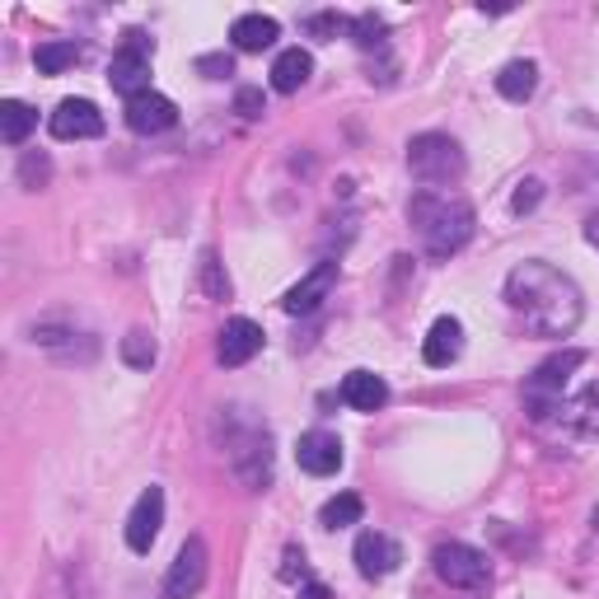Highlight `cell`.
<instances>
[{"instance_id": "obj_14", "label": "cell", "mask_w": 599, "mask_h": 599, "mask_svg": "<svg viewBox=\"0 0 599 599\" xmlns=\"http://www.w3.org/2000/svg\"><path fill=\"white\" fill-rule=\"evenodd\" d=\"M258 352H262V328L254 319H230L220 328V342H216L220 366H248Z\"/></svg>"}, {"instance_id": "obj_9", "label": "cell", "mask_w": 599, "mask_h": 599, "mask_svg": "<svg viewBox=\"0 0 599 599\" xmlns=\"http://www.w3.org/2000/svg\"><path fill=\"white\" fill-rule=\"evenodd\" d=\"M352 558H356V572L366 576V580H384V576L399 572L403 548H399V539H389V534H380V529H366V534H360V539H356Z\"/></svg>"}, {"instance_id": "obj_28", "label": "cell", "mask_w": 599, "mask_h": 599, "mask_svg": "<svg viewBox=\"0 0 599 599\" xmlns=\"http://www.w3.org/2000/svg\"><path fill=\"white\" fill-rule=\"evenodd\" d=\"M201 286H207L211 300H230V277L220 272V258L211 254V248L201 254Z\"/></svg>"}, {"instance_id": "obj_27", "label": "cell", "mask_w": 599, "mask_h": 599, "mask_svg": "<svg viewBox=\"0 0 599 599\" xmlns=\"http://www.w3.org/2000/svg\"><path fill=\"white\" fill-rule=\"evenodd\" d=\"M20 183L34 187V193H38V187H47V183H52V160H47L42 150H28L24 160H20Z\"/></svg>"}, {"instance_id": "obj_1", "label": "cell", "mask_w": 599, "mask_h": 599, "mask_svg": "<svg viewBox=\"0 0 599 599\" xmlns=\"http://www.w3.org/2000/svg\"><path fill=\"white\" fill-rule=\"evenodd\" d=\"M506 305L534 338H572L576 323L586 319V295L553 262H519L506 277Z\"/></svg>"}, {"instance_id": "obj_19", "label": "cell", "mask_w": 599, "mask_h": 599, "mask_svg": "<svg viewBox=\"0 0 599 599\" xmlns=\"http://www.w3.org/2000/svg\"><path fill=\"white\" fill-rule=\"evenodd\" d=\"M309 75H314V57L305 47H286V52L272 61V89L277 94H295L300 85H309Z\"/></svg>"}, {"instance_id": "obj_8", "label": "cell", "mask_w": 599, "mask_h": 599, "mask_svg": "<svg viewBox=\"0 0 599 599\" xmlns=\"http://www.w3.org/2000/svg\"><path fill=\"white\" fill-rule=\"evenodd\" d=\"M160 525H164V487L150 482L127 515V548L132 553H150L155 539H160Z\"/></svg>"}, {"instance_id": "obj_24", "label": "cell", "mask_w": 599, "mask_h": 599, "mask_svg": "<svg viewBox=\"0 0 599 599\" xmlns=\"http://www.w3.org/2000/svg\"><path fill=\"white\" fill-rule=\"evenodd\" d=\"M75 61H81V47L75 42H38V52H34L38 75H61L66 66H75Z\"/></svg>"}, {"instance_id": "obj_2", "label": "cell", "mask_w": 599, "mask_h": 599, "mask_svg": "<svg viewBox=\"0 0 599 599\" xmlns=\"http://www.w3.org/2000/svg\"><path fill=\"white\" fill-rule=\"evenodd\" d=\"M407 225L417 230L421 248H427L431 258H454L460 248L473 240V225H478V216L464 197L454 193H431V187H417L413 201H407Z\"/></svg>"}, {"instance_id": "obj_26", "label": "cell", "mask_w": 599, "mask_h": 599, "mask_svg": "<svg viewBox=\"0 0 599 599\" xmlns=\"http://www.w3.org/2000/svg\"><path fill=\"white\" fill-rule=\"evenodd\" d=\"M384 34H389V24L375 10H366V14H356V20H352V38H356V47H366V52H370V47H384Z\"/></svg>"}, {"instance_id": "obj_10", "label": "cell", "mask_w": 599, "mask_h": 599, "mask_svg": "<svg viewBox=\"0 0 599 599\" xmlns=\"http://www.w3.org/2000/svg\"><path fill=\"white\" fill-rule=\"evenodd\" d=\"M47 127H52L57 140H94L103 136V113L89 99H61L57 113L47 118Z\"/></svg>"}, {"instance_id": "obj_3", "label": "cell", "mask_w": 599, "mask_h": 599, "mask_svg": "<svg viewBox=\"0 0 599 599\" xmlns=\"http://www.w3.org/2000/svg\"><path fill=\"white\" fill-rule=\"evenodd\" d=\"M407 169H413V179L421 187H431V193H450L454 183L464 179V150L460 140L445 136V132H421L413 136V146H407Z\"/></svg>"}, {"instance_id": "obj_33", "label": "cell", "mask_w": 599, "mask_h": 599, "mask_svg": "<svg viewBox=\"0 0 599 599\" xmlns=\"http://www.w3.org/2000/svg\"><path fill=\"white\" fill-rule=\"evenodd\" d=\"M295 599H333V590L323 586V580H305V586H300V595Z\"/></svg>"}, {"instance_id": "obj_32", "label": "cell", "mask_w": 599, "mask_h": 599, "mask_svg": "<svg viewBox=\"0 0 599 599\" xmlns=\"http://www.w3.org/2000/svg\"><path fill=\"white\" fill-rule=\"evenodd\" d=\"M197 71L207 75V81H225V75L234 71V61H230L225 52H216V57H201V61H197Z\"/></svg>"}, {"instance_id": "obj_4", "label": "cell", "mask_w": 599, "mask_h": 599, "mask_svg": "<svg viewBox=\"0 0 599 599\" xmlns=\"http://www.w3.org/2000/svg\"><path fill=\"white\" fill-rule=\"evenodd\" d=\"M586 366V352H576V346H566V352H558V356H548L539 370L525 380V413L534 417V421H548L553 413H562V389H566V380Z\"/></svg>"}, {"instance_id": "obj_22", "label": "cell", "mask_w": 599, "mask_h": 599, "mask_svg": "<svg viewBox=\"0 0 599 599\" xmlns=\"http://www.w3.org/2000/svg\"><path fill=\"white\" fill-rule=\"evenodd\" d=\"M34 127H38V113L28 103H20V99L0 103V136H5V146H24Z\"/></svg>"}, {"instance_id": "obj_25", "label": "cell", "mask_w": 599, "mask_h": 599, "mask_svg": "<svg viewBox=\"0 0 599 599\" xmlns=\"http://www.w3.org/2000/svg\"><path fill=\"white\" fill-rule=\"evenodd\" d=\"M155 356H160V346H155V338L146 333V328H132V333L122 338V360H127L132 370H150Z\"/></svg>"}, {"instance_id": "obj_13", "label": "cell", "mask_w": 599, "mask_h": 599, "mask_svg": "<svg viewBox=\"0 0 599 599\" xmlns=\"http://www.w3.org/2000/svg\"><path fill=\"white\" fill-rule=\"evenodd\" d=\"M333 286H338V262H319L309 277H300L295 286L286 291L281 309H286V314H314L328 295H333Z\"/></svg>"}, {"instance_id": "obj_5", "label": "cell", "mask_w": 599, "mask_h": 599, "mask_svg": "<svg viewBox=\"0 0 599 599\" xmlns=\"http://www.w3.org/2000/svg\"><path fill=\"white\" fill-rule=\"evenodd\" d=\"M150 57H155V38L132 28V34L122 38V47L113 52V61H108V81H113V89L127 94V99L146 94L150 89Z\"/></svg>"}, {"instance_id": "obj_17", "label": "cell", "mask_w": 599, "mask_h": 599, "mask_svg": "<svg viewBox=\"0 0 599 599\" xmlns=\"http://www.w3.org/2000/svg\"><path fill=\"white\" fill-rule=\"evenodd\" d=\"M342 403L356 407V413H380V407L389 403V384L370 370H352L342 380Z\"/></svg>"}, {"instance_id": "obj_11", "label": "cell", "mask_w": 599, "mask_h": 599, "mask_svg": "<svg viewBox=\"0 0 599 599\" xmlns=\"http://www.w3.org/2000/svg\"><path fill=\"white\" fill-rule=\"evenodd\" d=\"M173 122H179V103H173L169 94L146 89V94H136V99H127V127L136 136H160Z\"/></svg>"}, {"instance_id": "obj_23", "label": "cell", "mask_w": 599, "mask_h": 599, "mask_svg": "<svg viewBox=\"0 0 599 599\" xmlns=\"http://www.w3.org/2000/svg\"><path fill=\"white\" fill-rule=\"evenodd\" d=\"M360 515H366V501H360L356 492H338V497L323 501L319 525H323V529H346V525H356Z\"/></svg>"}, {"instance_id": "obj_34", "label": "cell", "mask_w": 599, "mask_h": 599, "mask_svg": "<svg viewBox=\"0 0 599 599\" xmlns=\"http://www.w3.org/2000/svg\"><path fill=\"white\" fill-rule=\"evenodd\" d=\"M586 234H590V244H599V216H595L590 225H586Z\"/></svg>"}, {"instance_id": "obj_31", "label": "cell", "mask_w": 599, "mask_h": 599, "mask_svg": "<svg viewBox=\"0 0 599 599\" xmlns=\"http://www.w3.org/2000/svg\"><path fill=\"white\" fill-rule=\"evenodd\" d=\"M305 28H309L314 38H323V42H328V38H338L342 28H352V24H346L342 14H309V20H305Z\"/></svg>"}, {"instance_id": "obj_7", "label": "cell", "mask_w": 599, "mask_h": 599, "mask_svg": "<svg viewBox=\"0 0 599 599\" xmlns=\"http://www.w3.org/2000/svg\"><path fill=\"white\" fill-rule=\"evenodd\" d=\"M207 572H211L207 543H201L197 534H193V539L179 548V558H173L169 576H164V599H197L201 586H207Z\"/></svg>"}, {"instance_id": "obj_21", "label": "cell", "mask_w": 599, "mask_h": 599, "mask_svg": "<svg viewBox=\"0 0 599 599\" xmlns=\"http://www.w3.org/2000/svg\"><path fill=\"white\" fill-rule=\"evenodd\" d=\"M534 89H539V66H534V61H506V66H501V75H497V94H501V99L525 103Z\"/></svg>"}, {"instance_id": "obj_12", "label": "cell", "mask_w": 599, "mask_h": 599, "mask_svg": "<svg viewBox=\"0 0 599 599\" xmlns=\"http://www.w3.org/2000/svg\"><path fill=\"white\" fill-rule=\"evenodd\" d=\"M230 464L234 473H240L244 487H262L267 478H272V445H267L262 431H248L230 445Z\"/></svg>"}, {"instance_id": "obj_15", "label": "cell", "mask_w": 599, "mask_h": 599, "mask_svg": "<svg viewBox=\"0 0 599 599\" xmlns=\"http://www.w3.org/2000/svg\"><path fill=\"white\" fill-rule=\"evenodd\" d=\"M295 460L305 473H314V478H328V473L342 468V440L333 431H305L295 445Z\"/></svg>"}, {"instance_id": "obj_6", "label": "cell", "mask_w": 599, "mask_h": 599, "mask_svg": "<svg viewBox=\"0 0 599 599\" xmlns=\"http://www.w3.org/2000/svg\"><path fill=\"white\" fill-rule=\"evenodd\" d=\"M431 566L450 590H482L487 580H492L487 553H478V548H468V543H440L431 553Z\"/></svg>"}, {"instance_id": "obj_16", "label": "cell", "mask_w": 599, "mask_h": 599, "mask_svg": "<svg viewBox=\"0 0 599 599\" xmlns=\"http://www.w3.org/2000/svg\"><path fill=\"white\" fill-rule=\"evenodd\" d=\"M460 352H464V323L454 319V314H440V319L431 323L427 342H421V360L436 366V370H445V366L460 360Z\"/></svg>"}, {"instance_id": "obj_20", "label": "cell", "mask_w": 599, "mask_h": 599, "mask_svg": "<svg viewBox=\"0 0 599 599\" xmlns=\"http://www.w3.org/2000/svg\"><path fill=\"white\" fill-rule=\"evenodd\" d=\"M562 417L576 436H599V380H590L572 403H562Z\"/></svg>"}, {"instance_id": "obj_29", "label": "cell", "mask_w": 599, "mask_h": 599, "mask_svg": "<svg viewBox=\"0 0 599 599\" xmlns=\"http://www.w3.org/2000/svg\"><path fill=\"white\" fill-rule=\"evenodd\" d=\"M234 113H240V118H248V122H254V118H262V113H267V99H262V89H258V85H244L240 94H234Z\"/></svg>"}, {"instance_id": "obj_18", "label": "cell", "mask_w": 599, "mask_h": 599, "mask_svg": "<svg viewBox=\"0 0 599 599\" xmlns=\"http://www.w3.org/2000/svg\"><path fill=\"white\" fill-rule=\"evenodd\" d=\"M230 38L240 52H267V47L281 38V24L272 14H240V20L230 24Z\"/></svg>"}, {"instance_id": "obj_30", "label": "cell", "mask_w": 599, "mask_h": 599, "mask_svg": "<svg viewBox=\"0 0 599 599\" xmlns=\"http://www.w3.org/2000/svg\"><path fill=\"white\" fill-rule=\"evenodd\" d=\"M539 201H543V183H539V179H525V183H519L515 193H511V211L525 216V211L539 207Z\"/></svg>"}, {"instance_id": "obj_35", "label": "cell", "mask_w": 599, "mask_h": 599, "mask_svg": "<svg viewBox=\"0 0 599 599\" xmlns=\"http://www.w3.org/2000/svg\"><path fill=\"white\" fill-rule=\"evenodd\" d=\"M595 534H599V511H595Z\"/></svg>"}]
</instances>
